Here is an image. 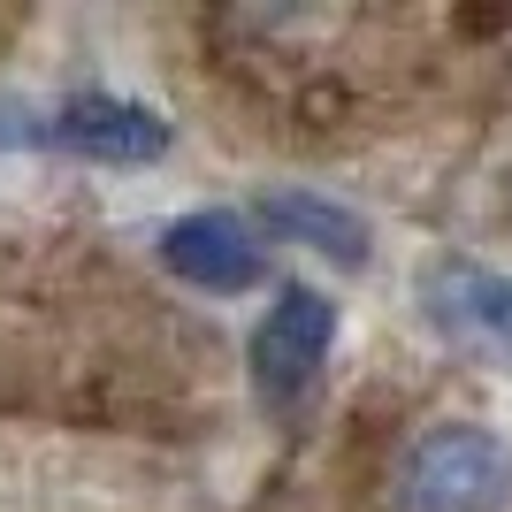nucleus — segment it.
<instances>
[{
	"instance_id": "1",
	"label": "nucleus",
	"mask_w": 512,
	"mask_h": 512,
	"mask_svg": "<svg viewBox=\"0 0 512 512\" xmlns=\"http://www.w3.org/2000/svg\"><path fill=\"white\" fill-rule=\"evenodd\" d=\"M505 497H512V451L490 428L444 421L406 451V512H497Z\"/></svg>"
},
{
	"instance_id": "2",
	"label": "nucleus",
	"mask_w": 512,
	"mask_h": 512,
	"mask_svg": "<svg viewBox=\"0 0 512 512\" xmlns=\"http://www.w3.org/2000/svg\"><path fill=\"white\" fill-rule=\"evenodd\" d=\"M337 344V306L321 299L314 283H283V299L268 306V321L253 329V383L268 406H291L306 398Z\"/></svg>"
},
{
	"instance_id": "3",
	"label": "nucleus",
	"mask_w": 512,
	"mask_h": 512,
	"mask_svg": "<svg viewBox=\"0 0 512 512\" xmlns=\"http://www.w3.org/2000/svg\"><path fill=\"white\" fill-rule=\"evenodd\" d=\"M54 146H69L77 161H115V169H138L169 146V123L138 100H107V92H85V100H62L54 123H46Z\"/></svg>"
},
{
	"instance_id": "4",
	"label": "nucleus",
	"mask_w": 512,
	"mask_h": 512,
	"mask_svg": "<svg viewBox=\"0 0 512 512\" xmlns=\"http://www.w3.org/2000/svg\"><path fill=\"white\" fill-rule=\"evenodd\" d=\"M161 260H169L184 283L222 291V299L260 283V237L222 207H199V214H184V222H169V230H161Z\"/></svg>"
},
{
	"instance_id": "5",
	"label": "nucleus",
	"mask_w": 512,
	"mask_h": 512,
	"mask_svg": "<svg viewBox=\"0 0 512 512\" xmlns=\"http://www.w3.org/2000/svg\"><path fill=\"white\" fill-rule=\"evenodd\" d=\"M428 306H436V321H444L451 337L512 352V276L474 268V260H444V268L428 276Z\"/></svg>"
},
{
	"instance_id": "6",
	"label": "nucleus",
	"mask_w": 512,
	"mask_h": 512,
	"mask_svg": "<svg viewBox=\"0 0 512 512\" xmlns=\"http://www.w3.org/2000/svg\"><path fill=\"white\" fill-rule=\"evenodd\" d=\"M260 222L283 230L291 245H314V253L344 260V268H360V260H367V222L352 207H337V199H321V192H276V199H260Z\"/></svg>"
}]
</instances>
